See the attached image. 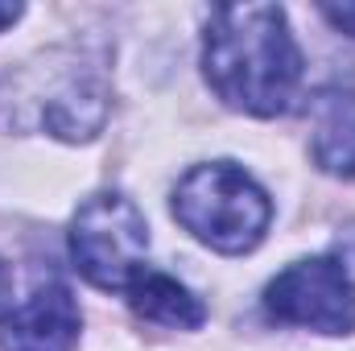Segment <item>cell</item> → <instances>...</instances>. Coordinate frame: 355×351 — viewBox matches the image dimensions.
I'll return each instance as SVG.
<instances>
[{"label": "cell", "instance_id": "obj_11", "mask_svg": "<svg viewBox=\"0 0 355 351\" xmlns=\"http://www.w3.org/2000/svg\"><path fill=\"white\" fill-rule=\"evenodd\" d=\"M17 17H21V4H0V29H4V25H12Z\"/></svg>", "mask_w": 355, "mask_h": 351}, {"label": "cell", "instance_id": "obj_4", "mask_svg": "<svg viewBox=\"0 0 355 351\" xmlns=\"http://www.w3.org/2000/svg\"><path fill=\"white\" fill-rule=\"evenodd\" d=\"M149 223L124 194H91L71 219V261L95 289H128L145 273Z\"/></svg>", "mask_w": 355, "mask_h": 351}, {"label": "cell", "instance_id": "obj_6", "mask_svg": "<svg viewBox=\"0 0 355 351\" xmlns=\"http://www.w3.org/2000/svg\"><path fill=\"white\" fill-rule=\"evenodd\" d=\"M79 323L75 293L58 281H46L0 318V351H75Z\"/></svg>", "mask_w": 355, "mask_h": 351}, {"label": "cell", "instance_id": "obj_3", "mask_svg": "<svg viewBox=\"0 0 355 351\" xmlns=\"http://www.w3.org/2000/svg\"><path fill=\"white\" fill-rule=\"evenodd\" d=\"M174 219L223 257L252 252L268 232L272 203L236 162L194 166L174 190Z\"/></svg>", "mask_w": 355, "mask_h": 351}, {"label": "cell", "instance_id": "obj_10", "mask_svg": "<svg viewBox=\"0 0 355 351\" xmlns=\"http://www.w3.org/2000/svg\"><path fill=\"white\" fill-rule=\"evenodd\" d=\"M8 302H12V273H8V264L0 261V314L8 310Z\"/></svg>", "mask_w": 355, "mask_h": 351}, {"label": "cell", "instance_id": "obj_7", "mask_svg": "<svg viewBox=\"0 0 355 351\" xmlns=\"http://www.w3.org/2000/svg\"><path fill=\"white\" fill-rule=\"evenodd\" d=\"M314 166L335 178H355V91H322L310 124Z\"/></svg>", "mask_w": 355, "mask_h": 351}, {"label": "cell", "instance_id": "obj_1", "mask_svg": "<svg viewBox=\"0 0 355 351\" xmlns=\"http://www.w3.org/2000/svg\"><path fill=\"white\" fill-rule=\"evenodd\" d=\"M202 71L211 91L248 116L289 112L302 83V50L277 4H223L207 21Z\"/></svg>", "mask_w": 355, "mask_h": 351}, {"label": "cell", "instance_id": "obj_8", "mask_svg": "<svg viewBox=\"0 0 355 351\" xmlns=\"http://www.w3.org/2000/svg\"><path fill=\"white\" fill-rule=\"evenodd\" d=\"M124 293H128L132 314L145 318V323L178 327V331H194V327L207 323V306H202L186 285H178L174 277H166V273H149V268H145Z\"/></svg>", "mask_w": 355, "mask_h": 351}, {"label": "cell", "instance_id": "obj_9", "mask_svg": "<svg viewBox=\"0 0 355 351\" xmlns=\"http://www.w3.org/2000/svg\"><path fill=\"white\" fill-rule=\"evenodd\" d=\"M322 17H327L339 33L355 37V4H322Z\"/></svg>", "mask_w": 355, "mask_h": 351}, {"label": "cell", "instance_id": "obj_2", "mask_svg": "<svg viewBox=\"0 0 355 351\" xmlns=\"http://www.w3.org/2000/svg\"><path fill=\"white\" fill-rule=\"evenodd\" d=\"M107 120L103 67L79 46L46 50L0 79V128H46L58 141H91Z\"/></svg>", "mask_w": 355, "mask_h": 351}, {"label": "cell", "instance_id": "obj_5", "mask_svg": "<svg viewBox=\"0 0 355 351\" xmlns=\"http://www.w3.org/2000/svg\"><path fill=\"white\" fill-rule=\"evenodd\" d=\"M265 306L289 327H310L322 335L355 331V281L335 257H310L281 268L268 281Z\"/></svg>", "mask_w": 355, "mask_h": 351}]
</instances>
